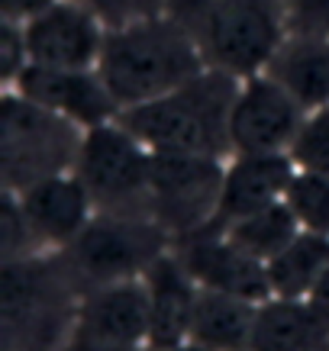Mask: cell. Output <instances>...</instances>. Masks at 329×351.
Instances as JSON below:
<instances>
[{
	"instance_id": "28",
	"label": "cell",
	"mask_w": 329,
	"mask_h": 351,
	"mask_svg": "<svg viewBox=\"0 0 329 351\" xmlns=\"http://www.w3.org/2000/svg\"><path fill=\"white\" fill-rule=\"evenodd\" d=\"M310 303H313V306L319 309V313H323V316H326L329 319V267H326V274L319 277L317 280V287H313V293H310Z\"/></svg>"
},
{
	"instance_id": "23",
	"label": "cell",
	"mask_w": 329,
	"mask_h": 351,
	"mask_svg": "<svg viewBox=\"0 0 329 351\" xmlns=\"http://www.w3.org/2000/svg\"><path fill=\"white\" fill-rule=\"evenodd\" d=\"M0 239H3V261L30 258L32 245H43L26 223V213L20 206V197L13 191H3V213H0Z\"/></svg>"
},
{
	"instance_id": "8",
	"label": "cell",
	"mask_w": 329,
	"mask_h": 351,
	"mask_svg": "<svg viewBox=\"0 0 329 351\" xmlns=\"http://www.w3.org/2000/svg\"><path fill=\"white\" fill-rule=\"evenodd\" d=\"M307 110L265 71L239 81V94L229 117L233 155H271L291 152Z\"/></svg>"
},
{
	"instance_id": "6",
	"label": "cell",
	"mask_w": 329,
	"mask_h": 351,
	"mask_svg": "<svg viewBox=\"0 0 329 351\" xmlns=\"http://www.w3.org/2000/svg\"><path fill=\"white\" fill-rule=\"evenodd\" d=\"M168 232L155 216L139 213H97L68 245V258L78 274L94 287L142 277L152 261L165 255Z\"/></svg>"
},
{
	"instance_id": "14",
	"label": "cell",
	"mask_w": 329,
	"mask_h": 351,
	"mask_svg": "<svg viewBox=\"0 0 329 351\" xmlns=\"http://www.w3.org/2000/svg\"><path fill=\"white\" fill-rule=\"evenodd\" d=\"M294 174H297V165L291 158V152L229 155L213 229H223L233 219H242V216L255 213L262 206H271V203L284 200Z\"/></svg>"
},
{
	"instance_id": "16",
	"label": "cell",
	"mask_w": 329,
	"mask_h": 351,
	"mask_svg": "<svg viewBox=\"0 0 329 351\" xmlns=\"http://www.w3.org/2000/svg\"><path fill=\"white\" fill-rule=\"evenodd\" d=\"M265 75L284 87L300 107L319 110L329 104V32H287L268 58Z\"/></svg>"
},
{
	"instance_id": "29",
	"label": "cell",
	"mask_w": 329,
	"mask_h": 351,
	"mask_svg": "<svg viewBox=\"0 0 329 351\" xmlns=\"http://www.w3.org/2000/svg\"><path fill=\"white\" fill-rule=\"evenodd\" d=\"M171 351H216V348H210V345H201V341H181V345H174Z\"/></svg>"
},
{
	"instance_id": "1",
	"label": "cell",
	"mask_w": 329,
	"mask_h": 351,
	"mask_svg": "<svg viewBox=\"0 0 329 351\" xmlns=\"http://www.w3.org/2000/svg\"><path fill=\"white\" fill-rule=\"evenodd\" d=\"M203 68L207 62L194 32L171 10L106 29L97 62V71L120 104V113L171 94Z\"/></svg>"
},
{
	"instance_id": "11",
	"label": "cell",
	"mask_w": 329,
	"mask_h": 351,
	"mask_svg": "<svg viewBox=\"0 0 329 351\" xmlns=\"http://www.w3.org/2000/svg\"><path fill=\"white\" fill-rule=\"evenodd\" d=\"M3 90H20L23 97L62 113L81 129L120 117V104L113 100L97 68H49L30 62L16 77V84Z\"/></svg>"
},
{
	"instance_id": "3",
	"label": "cell",
	"mask_w": 329,
	"mask_h": 351,
	"mask_svg": "<svg viewBox=\"0 0 329 351\" xmlns=\"http://www.w3.org/2000/svg\"><path fill=\"white\" fill-rule=\"evenodd\" d=\"M168 10L188 23L207 68L236 77L265 71L287 36L281 0H171Z\"/></svg>"
},
{
	"instance_id": "12",
	"label": "cell",
	"mask_w": 329,
	"mask_h": 351,
	"mask_svg": "<svg viewBox=\"0 0 329 351\" xmlns=\"http://www.w3.org/2000/svg\"><path fill=\"white\" fill-rule=\"evenodd\" d=\"M178 258L184 271L194 277L197 287L223 290V293L245 297L252 303L271 300L265 261H258L249 252H242L220 229H203L197 235H188Z\"/></svg>"
},
{
	"instance_id": "27",
	"label": "cell",
	"mask_w": 329,
	"mask_h": 351,
	"mask_svg": "<svg viewBox=\"0 0 329 351\" xmlns=\"http://www.w3.org/2000/svg\"><path fill=\"white\" fill-rule=\"evenodd\" d=\"M49 3H55V0H0V13L7 16V20H32L39 10H45Z\"/></svg>"
},
{
	"instance_id": "9",
	"label": "cell",
	"mask_w": 329,
	"mask_h": 351,
	"mask_svg": "<svg viewBox=\"0 0 329 351\" xmlns=\"http://www.w3.org/2000/svg\"><path fill=\"white\" fill-rule=\"evenodd\" d=\"M75 341L97 348H149V284L129 277L100 284L78 306Z\"/></svg>"
},
{
	"instance_id": "19",
	"label": "cell",
	"mask_w": 329,
	"mask_h": 351,
	"mask_svg": "<svg viewBox=\"0 0 329 351\" xmlns=\"http://www.w3.org/2000/svg\"><path fill=\"white\" fill-rule=\"evenodd\" d=\"M265 267L271 297L307 300L329 267V235L304 229L284 252H277L271 261H265Z\"/></svg>"
},
{
	"instance_id": "17",
	"label": "cell",
	"mask_w": 329,
	"mask_h": 351,
	"mask_svg": "<svg viewBox=\"0 0 329 351\" xmlns=\"http://www.w3.org/2000/svg\"><path fill=\"white\" fill-rule=\"evenodd\" d=\"M329 341V319L310 300L271 297L258 306L249 351H319Z\"/></svg>"
},
{
	"instance_id": "18",
	"label": "cell",
	"mask_w": 329,
	"mask_h": 351,
	"mask_svg": "<svg viewBox=\"0 0 329 351\" xmlns=\"http://www.w3.org/2000/svg\"><path fill=\"white\" fill-rule=\"evenodd\" d=\"M258 306L262 303H252L245 297L197 287L191 341L210 345L216 351H249L255 319H258Z\"/></svg>"
},
{
	"instance_id": "15",
	"label": "cell",
	"mask_w": 329,
	"mask_h": 351,
	"mask_svg": "<svg viewBox=\"0 0 329 351\" xmlns=\"http://www.w3.org/2000/svg\"><path fill=\"white\" fill-rule=\"evenodd\" d=\"M142 277L149 284V351H171L191 339L197 284L171 252L155 258Z\"/></svg>"
},
{
	"instance_id": "21",
	"label": "cell",
	"mask_w": 329,
	"mask_h": 351,
	"mask_svg": "<svg viewBox=\"0 0 329 351\" xmlns=\"http://www.w3.org/2000/svg\"><path fill=\"white\" fill-rule=\"evenodd\" d=\"M284 200L297 216L300 229L329 235V174L297 168Z\"/></svg>"
},
{
	"instance_id": "7",
	"label": "cell",
	"mask_w": 329,
	"mask_h": 351,
	"mask_svg": "<svg viewBox=\"0 0 329 351\" xmlns=\"http://www.w3.org/2000/svg\"><path fill=\"white\" fill-rule=\"evenodd\" d=\"M223 158L210 155H155L152 152L149 210L165 232L197 235L213 229L223 191Z\"/></svg>"
},
{
	"instance_id": "4",
	"label": "cell",
	"mask_w": 329,
	"mask_h": 351,
	"mask_svg": "<svg viewBox=\"0 0 329 351\" xmlns=\"http://www.w3.org/2000/svg\"><path fill=\"white\" fill-rule=\"evenodd\" d=\"M84 129L68 117L36 104L20 90L0 100V171L3 191L20 193L52 174L75 171Z\"/></svg>"
},
{
	"instance_id": "25",
	"label": "cell",
	"mask_w": 329,
	"mask_h": 351,
	"mask_svg": "<svg viewBox=\"0 0 329 351\" xmlns=\"http://www.w3.org/2000/svg\"><path fill=\"white\" fill-rule=\"evenodd\" d=\"M30 64V45H26V29L20 20H7L0 26V77L3 87H13L23 68Z\"/></svg>"
},
{
	"instance_id": "5",
	"label": "cell",
	"mask_w": 329,
	"mask_h": 351,
	"mask_svg": "<svg viewBox=\"0 0 329 351\" xmlns=\"http://www.w3.org/2000/svg\"><path fill=\"white\" fill-rule=\"evenodd\" d=\"M75 174L84 181L97 213L152 216V152L120 123V117L84 129Z\"/></svg>"
},
{
	"instance_id": "20",
	"label": "cell",
	"mask_w": 329,
	"mask_h": 351,
	"mask_svg": "<svg viewBox=\"0 0 329 351\" xmlns=\"http://www.w3.org/2000/svg\"><path fill=\"white\" fill-rule=\"evenodd\" d=\"M220 232L233 245H239L242 252H249L258 261H271L277 252H284L304 229H300L294 210L287 206V200H277L271 206H262L255 213L226 223Z\"/></svg>"
},
{
	"instance_id": "13",
	"label": "cell",
	"mask_w": 329,
	"mask_h": 351,
	"mask_svg": "<svg viewBox=\"0 0 329 351\" xmlns=\"http://www.w3.org/2000/svg\"><path fill=\"white\" fill-rule=\"evenodd\" d=\"M16 197H20V206L26 213V223L32 226V232L43 245L68 248L97 213L84 181L75 171L52 174V178L20 191Z\"/></svg>"
},
{
	"instance_id": "2",
	"label": "cell",
	"mask_w": 329,
	"mask_h": 351,
	"mask_svg": "<svg viewBox=\"0 0 329 351\" xmlns=\"http://www.w3.org/2000/svg\"><path fill=\"white\" fill-rule=\"evenodd\" d=\"M242 77L203 68L188 84L120 113V123L155 155H233L229 117Z\"/></svg>"
},
{
	"instance_id": "10",
	"label": "cell",
	"mask_w": 329,
	"mask_h": 351,
	"mask_svg": "<svg viewBox=\"0 0 329 351\" xmlns=\"http://www.w3.org/2000/svg\"><path fill=\"white\" fill-rule=\"evenodd\" d=\"M30 62L49 68H97L106 26L78 0H55L23 23Z\"/></svg>"
},
{
	"instance_id": "26",
	"label": "cell",
	"mask_w": 329,
	"mask_h": 351,
	"mask_svg": "<svg viewBox=\"0 0 329 351\" xmlns=\"http://www.w3.org/2000/svg\"><path fill=\"white\" fill-rule=\"evenodd\" d=\"M287 32H329V0H281Z\"/></svg>"
},
{
	"instance_id": "22",
	"label": "cell",
	"mask_w": 329,
	"mask_h": 351,
	"mask_svg": "<svg viewBox=\"0 0 329 351\" xmlns=\"http://www.w3.org/2000/svg\"><path fill=\"white\" fill-rule=\"evenodd\" d=\"M291 158L304 171L329 174V104L307 113L294 145H291Z\"/></svg>"
},
{
	"instance_id": "24",
	"label": "cell",
	"mask_w": 329,
	"mask_h": 351,
	"mask_svg": "<svg viewBox=\"0 0 329 351\" xmlns=\"http://www.w3.org/2000/svg\"><path fill=\"white\" fill-rule=\"evenodd\" d=\"M81 7L100 16L106 29L113 26H126L133 20H146L155 13H165L171 7V0H78Z\"/></svg>"
}]
</instances>
